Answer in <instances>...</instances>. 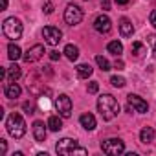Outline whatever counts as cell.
<instances>
[{
    "label": "cell",
    "instance_id": "obj_29",
    "mask_svg": "<svg viewBox=\"0 0 156 156\" xmlns=\"http://www.w3.org/2000/svg\"><path fill=\"white\" fill-rule=\"evenodd\" d=\"M0 151H2V154H6V151H8V143H6V140H0Z\"/></svg>",
    "mask_w": 156,
    "mask_h": 156
},
{
    "label": "cell",
    "instance_id": "obj_4",
    "mask_svg": "<svg viewBox=\"0 0 156 156\" xmlns=\"http://www.w3.org/2000/svg\"><path fill=\"white\" fill-rule=\"evenodd\" d=\"M2 31H4V35H6L8 39L17 41V39L22 37V22H20L19 19H15V17H9V19L4 20Z\"/></svg>",
    "mask_w": 156,
    "mask_h": 156
},
{
    "label": "cell",
    "instance_id": "obj_34",
    "mask_svg": "<svg viewBox=\"0 0 156 156\" xmlns=\"http://www.w3.org/2000/svg\"><path fill=\"white\" fill-rule=\"evenodd\" d=\"M0 8H2V11L8 8V0H0Z\"/></svg>",
    "mask_w": 156,
    "mask_h": 156
},
{
    "label": "cell",
    "instance_id": "obj_33",
    "mask_svg": "<svg viewBox=\"0 0 156 156\" xmlns=\"http://www.w3.org/2000/svg\"><path fill=\"white\" fill-rule=\"evenodd\" d=\"M101 6L103 9H110V0H101Z\"/></svg>",
    "mask_w": 156,
    "mask_h": 156
},
{
    "label": "cell",
    "instance_id": "obj_2",
    "mask_svg": "<svg viewBox=\"0 0 156 156\" xmlns=\"http://www.w3.org/2000/svg\"><path fill=\"white\" fill-rule=\"evenodd\" d=\"M55 151H57V154H61V156H73V154L87 156V154H88V151H87L85 147H81L79 143H77L75 140H72V138H62V140H59V143L55 145Z\"/></svg>",
    "mask_w": 156,
    "mask_h": 156
},
{
    "label": "cell",
    "instance_id": "obj_5",
    "mask_svg": "<svg viewBox=\"0 0 156 156\" xmlns=\"http://www.w3.org/2000/svg\"><path fill=\"white\" fill-rule=\"evenodd\" d=\"M101 151H103L105 154L118 156V154H123V152H125V143H123L119 138H110V140L101 141Z\"/></svg>",
    "mask_w": 156,
    "mask_h": 156
},
{
    "label": "cell",
    "instance_id": "obj_18",
    "mask_svg": "<svg viewBox=\"0 0 156 156\" xmlns=\"http://www.w3.org/2000/svg\"><path fill=\"white\" fill-rule=\"evenodd\" d=\"M75 70H77V77H81V79H88V77L92 75V72H94V68L90 64H87V62L85 64H79Z\"/></svg>",
    "mask_w": 156,
    "mask_h": 156
},
{
    "label": "cell",
    "instance_id": "obj_3",
    "mask_svg": "<svg viewBox=\"0 0 156 156\" xmlns=\"http://www.w3.org/2000/svg\"><path fill=\"white\" fill-rule=\"evenodd\" d=\"M6 129H8L9 136H13L15 140H19V138H22L26 134V121H24V118L19 112H13L6 119Z\"/></svg>",
    "mask_w": 156,
    "mask_h": 156
},
{
    "label": "cell",
    "instance_id": "obj_7",
    "mask_svg": "<svg viewBox=\"0 0 156 156\" xmlns=\"http://www.w3.org/2000/svg\"><path fill=\"white\" fill-rule=\"evenodd\" d=\"M42 37H44L46 44H50V46H57V44L61 42L62 31H61L59 28H55V26H46V28L42 30Z\"/></svg>",
    "mask_w": 156,
    "mask_h": 156
},
{
    "label": "cell",
    "instance_id": "obj_32",
    "mask_svg": "<svg viewBox=\"0 0 156 156\" xmlns=\"http://www.w3.org/2000/svg\"><path fill=\"white\" fill-rule=\"evenodd\" d=\"M149 19H151V24L156 28V9H154V11H151V17H149Z\"/></svg>",
    "mask_w": 156,
    "mask_h": 156
},
{
    "label": "cell",
    "instance_id": "obj_35",
    "mask_svg": "<svg viewBox=\"0 0 156 156\" xmlns=\"http://www.w3.org/2000/svg\"><path fill=\"white\" fill-rule=\"evenodd\" d=\"M116 4H119V6H125V4H129V0H116Z\"/></svg>",
    "mask_w": 156,
    "mask_h": 156
},
{
    "label": "cell",
    "instance_id": "obj_23",
    "mask_svg": "<svg viewBox=\"0 0 156 156\" xmlns=\"http://www.w3.org/2000/svg\"><path fill=\"white\" fill-rule=\"evenodd\" d=\"M130 51H132V55H134V57H141V55L145 53V48H143V44H141V42H132Z\"/></svg>",
    "mask_w": 156,
    "mask_h": 156
},
{
    "label": "cell",
    "instance_id": "obj_27",
    "mask_svg": "<svg viewBox=\"0 0 156 156\" xmlns=\"http://www.w3.org/2000/svg\"><path fill=\"white\" fill-rule=\"evenodd\" d=\"M98 90H99V83H98V81L88 83V94H96Z\"/></svg>",
    "mask_w": 156,
    "mask_h": 156
},
{
    "label": "cell",
    "instance_id": "obj_26",
    "mask_svg": "<svg viewBox=\"0 0 156 156\" xmlns=\"http://www.w3.org/2000/svg\"><path fill=\"white\" fill-rule=\"evenodd\" d=\"M147 42L151 44V48H152V57L156 59V33H151V35H147Z\"/></svg>",
    "mask_w": 156,
    "mask_h": 156
},
{
    "label": "cell",
    "instance_id": "obj_20",
    "mask_svg": "<svg viewBox=\"0 0 156 156\" xmlns=\"http://www.w3.org/2000/svg\"><path fill=\"white\" fill-rule=\"evenodd\" d=\"M22 55H24V53L20 51V48H19L17 44H13V42H11V44L8 46V57H9L11 61H17V59H20Z\"/></svg>",
    "mask_w": 156,
    "mask_h": 156
},
{
    "label": "cell",
    "instance_id": "obj_24",
    "mask_svg": "<svg viewBox=\"0 0 156 156\" xmlns=\"http://www.w3.org/2000/svg\"><path fill=\"white\" fill-rule=\"evenodd\" d=\"M96 62H98V66H99L103 72H108V70H110V62H108L103 55H96Z\"/></svg>",
    "mask_w": 156,
    "mask_h": 156
},
{
    "label": "cell",
    "instance_id": "obj_14",
    "mask_svg": "<svg viewBox=\"0 0 156 156\" xmlns=\"http://www.w3.org/2000/svg\"><path fill=\"white\" fill-rule=\"evenodd\" d=\"M154 136H156V132H154L152 127H143L140 130V141L141 143H152L154 141Z\"/></svg>",
    "mask_w": 156,
    "mask_h": 156
},
{
    "label": "cell",
    "instance_id": "obj_15",
    "mask_svg": "<svg viewBox=\"0 0 156 156\" xmlns=\"http://www.w3.org/2000/svg\"><path fill=\"white\" fill-rule=\"evenodd\" d=\"M20 75H22V70H20V66L15 64V61H13V64L8 68V81H9V83H17Z\"/></svg>",
    "mask_w": 156,
    "mask_h": 156
},
{
    "label": "cell",
    "instance_id": "obj_13",
    "mask_svg": "<svg viewBox=\"0 0 156 156\" xmlns=\"http://www.w3.org/2000/svg\"><path fill=\"white\" fill-rule=\"evenodd\" d=\"M46 127L48 125H44L42 121H35L33 123V136H35L37 141H44L46 140Z\"/></svg>",
    "mask_w": 156,
    "mask_h": 156
},
{
    "label": "cell",
    "instance_id": "obj_6",
    "mask_svg": "<svg viewBox=\"0 0 156 156\" xmlns=\"http://www.w3.org/2000/svg\"><path fill=\"white\" fill-rule=\"evenodd\" d=\"M83 20V11L79 6H75V4H68L64 8V22L68 26H77Z\"/></svg>",
    "mask_w": 156,
    "mask_h": 156
},
{
    "label": "cell",
    "instance_id": "obj_22",
    "mask_svg": "<svg viewBox=\"0 0 156 156\" xmlns=\"http://www.w3.org/2000/svg\"><path fill=\"white\" fill-rule=\"evenodd\" d=\"M48 127H50V130H53V132L61 130V129H62L61 118H59V116H50V118H48Z\"/></svg>",
    "mask_w": 156,
    "mask_h": 156
},
{
    "label": "cell",
    "instance_id": "obj_25",
    "mask_svg": "<svg viewBox=\"0 0 156 156\" xmlns=\"http://www.w3.org/2000/svg\"><path fill=\"white\" fill-rule=\"evenodd\" d=\"M110 83H112V87H116V88H123L127 83H125V79L123 77H119V75H112L110 77Z\"/></svg>",
    "mask_w": 156,
    "mask_h": 156
},
{
    "label": "cell",
    "instance_id": "obj_16",
    "mask_svg": "<svg viewBox=\"0 0 156 156\" xmlns=\"http://www.w3.org/2000/svg\"><path fill=\"white\" fill-rule=\"evenodd\" d=\"M119 33H121V37H130L134 33V26H132V22L129 19L119 20Z\"/></svg>",
    "mask_w": 156,
    "mask_h": 156
},
{
    "label": "cell",
    "instance_id": "obj_9",
    "mask_svg": "<svg viewBox=\"0 0 156 156\" xmlns=\"http://www.w3.org/2000/svg\"><path fill=\"white\" fill-rule=\"evenodd\" d=\"M42 55H44V46H42V44H35V46L28 48V51L22 55V59H24L26 62H35V61L42 59Z\"/></svg>",
    "mask_w": 156,
    "mask_h": 156
},
{
    "label": "cell",
    "instance_id": "obj_10",
    "mask_svg": "<svg viewBox=\"0 0 156 156\" xmlns=\"http://www.w3.org/2000/svg\"><path fill=\"white\" fill-rule=\"evenodd\" d=\"M127 101H129V105L136 110V112H140V114H145L147 110H149V105H147V101H143L140 96H136V94H129L127 96Z\"/></svg>",
    "mask_w": 156,
    "mask_h": 156
},
{
    "label": "cell",
    "instance_id": "obj_31",
    "mask_svg": "<svg viewBox=\"0 0 156 156\" xmlns=\"http://www.w3.org/2000/svg\"><path fill=\"white\" fill-rule=\"evenodd\" d=\"M123 66H125V64H123V61H121V59H118V61L114 62V68H116V70H123Z\"/></svg>",
    "mask_w": 156,
    "mask_h": 156
},
{
    "label": "cell",
    "instance_id": "obj_21",
    "mask_svg": "<svg viewBox=\"0 0 156 156\" xmlns=\"http://www.w3.org/2000/svg\"><path fill=\"white\" fill-rule=\"evenodd\" d=\"M70 61H77V57H79V48L77 46H73V44H68L66 48H64V51H62Z\"/></svg>",
    "mask_w": 156,
    "mask_h": 156
},
{
    "label": "cell",
    "instance_id": "obj_17",
    "mask_svg": "<svg viewBox=\"0 0 156 156\" xmlns=\"http://www.w3.org/2000/svg\"><path fill=\"white\" fill-rule=\"evenodd\" d=\"M20 87L17 85V83H8L6 85V88H4V94H6V98H9V99H17L19 96H20Z\"/></svg>",
    "mask_w": 156,
    "mask_h": 156
},
{
    "label": "cell",
    "instance_id": "obj_30",
    "mask_svg": "<svg viewBox=\"0 0 156 156\" xmlns=\"http://www.w3.org/2000/svg\"><path fill=\"white\" fill-rule=\"evenodd\" d=\"M59 57H61V53H59V51H55V50H53V51H50V59H51V61H59Z\"/></svg>",
    "mask_w": 156,
    "mask_h": 156
},
{
    "label": "cell",
    "instance_id": "obj_12",
    "mask_svg": "<svg viewBox=\"0 0 156 156\" xmlns=\"http://www.w3.org/2000/svg\"><path fill=\"white\" fill-rule=\"evenodd\" d=\"M79 123H81V127L83 129H87V130H94L96 129V118L90 114V112H87V114H83L81 118H79Z\"/></svg>",
    "mask_w": 156,
    "mask_h": 156
},
{
    "label": "cell",
    "instance_id": "obj_1",
    "mask_svg": "<svg viewBox=\"0 0 156 156\" xmlns=\"http://www.w3.org/2000/svg\"><path fill=\"white\" fill-rule=\"evenodd\" d=\"M98 110H99V114H101V118H103L105 121H110V119H114V118L118 116V112H119V103H118V99H116L114 96L103 94V96L98 98Z\"/></svg>",
    "mask_w": 156,
    "mask_h": 156
},
{
    "label": "cell",
    "instance_id": "obj_28",
    "mask_svg": "<svg viewBox=\"0 0 156 156\" xmlns=\"http://www.w3.org/2000/svg\"><path fill=\"white\" fill-rule=\"evenodd\" d=\"M42 11H44L46 15H50V13H53V4H51V2H46V4L42 6Z\"/></svg>",
    "mask_w": 156,
    "mask_h": 156
},
{
    "label": "cell",
    "instance_id": "obj_11",
    "mask_svg": "<svg viewBox=\"0 0 156 156\" xmlns=\"http://www.w3.org/2000/svg\"><path fill=\"white\" fill-rule=\"evenodd\" d=\"M110 28H112V22H110V19L107 17V15H99V17H96V20H94V30L98 31V33H108L110 31Z\"/></svg>",
    "mask_w": 156,
    "mask_h": 156
},
{
    "label": "cell",
    "instance_id": "obj_19",
    "mask_svg": "<svg viewBox=\"0 0 156 156\" xmlns=\"http://www.w3.org/2000/svg\"><path fill=\"white\" fill-rule=\"evenodd\" d=\"M107 50H108V53H112V55L119 57V55L123 53V44H121L119 41H112V42H108Z\"/></svg>",
    "mask_w": 156,
    "mask_h": 156
},
{
    "label": "cell",
    "instance_id": "obj_8",
    "mask_svg": "<svg viewBox=\"0 0 156 156\" xmlns=\"http://www.w3.org/2000/svg\"><path fill=\"white\" fill-rule=\"evenodd\" d=\"M55 107H57L61 118H70V116H72V99H70L66 94H61V96L55 99Z\"/></svg>",
    "mask_w": 156,
    "mask_h": 156
}]
</instances>
